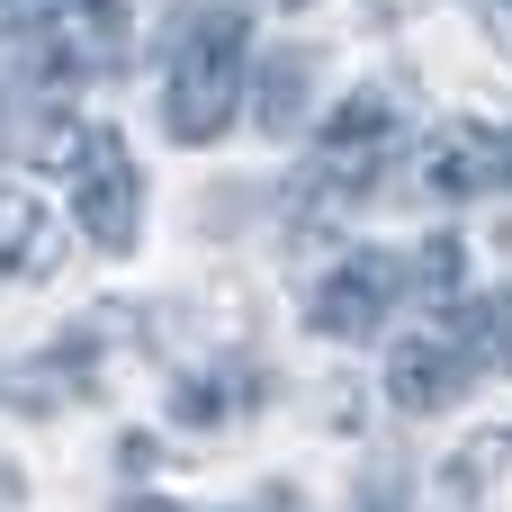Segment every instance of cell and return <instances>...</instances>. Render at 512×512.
Returning a JSON list of instances; mask_svg holds the SVG:
<instances>
[{"label":"cell","instance_id":"cell-1","mask_svg":"<svg viewBox=\"0 0 512 512\" xmlns=\"http://www.w3.org/2000/svg\"><path fill=\"white\" fill-rule=\"evenodd\" d=\"M171 81H162V126L171 144H216L243 117V81H252V18L243 9H189L171 18Z\"/></svg>","mask_w":512,"mask_h":512},{"label":"cell","instance_id":"cell-2","mask_svg":"<svg viewBox=\"0 0 512 512\" xmlns=\"http://www.w3.org/2000/svg\"><path fill=\"white\" fill-rule=\"evenodd\" d=\"M126 36H135L126 0H45L9 54L27 63V81H99L126 63Z\"/></svg>","mask_w":512,"mask_h":512},{"label":"cell","instance_id":"cell-3","mask_svg":"<svg viewBox=\"0 0 512 512\" xmlns=\"http://www.w3.org/2000/svg\"><path fill=\"white\" fill-rule=\"evenodd\" d=\"M72 216H81V234L99 252H135V234H144V171L117 144V126L81 135V153H72Z\"/></svg>","mask_w":512,"mask_h":512},{"label":"cell","instance_id":"cell-4","mask_svg":"<svg viewBox=\"0 0 512 512\" xmlns=\"http://www.w3.org/2000/svg\"><path fill=\"white\" fill-rule=\"evenodd\" d=\"M396 135H405V108L387 90H351L333 117H324V162H315V189L333 180V198H360L378 189V171L396 162Z\"/></svg>","mask_w":512,"mask_h":512},{"label":"cell","instance_id":"cell-5","mask_svg":"<svg viewBox=\"0 0 512 512\" xmlns=\"http://www.w3.org/2000/svg\"><path fill=\"white\" fill-rule=\"evenodd\" d=\"M405 297V252H351L315 279V333L333 342H369Z\"/></svg>","mask_w":512,"mask_h":512},{"label":"cell","instance_id":"cell-6","mask_svg":"<svg viewBox=\"0 0 512 512\" xmlns=\"http://www.w3.org/2000/svg\"><path fill=\"white\" fill-rule=\"evenodd\" d=\"M468 351L450 342V324H414L396 351H387V396H396V414H441L450 396H468Z\"/></svg>","mask_w":512,"mask_h":512},{"label":"cell","instance_id":"cell-7","mask_svg":"<svg viewBox=\"0 0 512 512\" xmlns=\"http://www.w3.org/2000/svg\"><path fill=\"white\" fill-rule=\"evenodd\" d=\"M414 180L432 198H486V189H504V126H441L414 153Z\"/></svg>","mask_w":512,"mask_h":512},{"label":"cell","instance_id":"cell-8","mask_svg":"<svg viewBox=\"0 0 512 512\" xmlns=\"http://www.w3.org/2000/svg\"><path fill=\"white\" fill-rule=\"evenodd\" d=\"M54 261H63L54 207H45L27 180H0V270H9V279H45Z\"/></svg>","mask_w":512,"mask_h":512},{"label":"cell","instance_id":"cell-9","mask_svg":"<svg viewBox=\"0 0 512 512\" xmlns=\"http://www.w3.org/2000/svg\"><path fill=\"white\" fill-rule=\"evenodd\" d=\"M243 405H261V378H252V369H189V378L171 387V423H189V432H216V423H234Z\"/></svg>","mask_w":512,"mask_h":512},{"label":"cell","instance_id":"cell-10","mask_svg":"<svg viewBox=\"0 0 512 512\" xmlns=\"http://www.w3.org/2000/svg\"><path fill=\"white\" fill-rule=\"evenodd\" d=\"M306 54L297 45H279V54H261L252 63V117H261V135H297L306 126Z\"/></svg>","mask_w":512,"mask_h":512},{"label":"cell","instance_id":"cell-11","mask_svg":"<svg viewBox=\"0 0 512 512\" xmlns=\"http://www.w3.org/2000/svg\"><path fill=\"white\" fill-rule=\"evenodd\" d=\"M405 288L450 306V297L468 288V243H459V234H432V243H414V252H405Z\"/></svg>","mask_w":512,"mask_h":512},{"label":"cell","instance_id":"cell-12","mask_svg":"<svg viewBox=\"0 0 512 512\" xmlns=\"http://www.w3.org/2000/svg\"><path fill=\"white\" fill-rule=\"evenodd\" d=\"M504 459H512V432H477V441H468V450L450 459V477H441V486H450L459 504H477V495H486V486L504 477Z\"/></svg>","mask_w":512,"mask_h":512},{"label":"cell","instance_id":"cell-13","mask_svg":"<svg viewBox=\"0 0 512 512\" xmlns=\"http://www.w3.org/2000/svg\"><path fill=\"white\" fill-rule=\"evenodd\" d=\"M360 512H405V477H369L360 486Z\"/></svg>","mask_w":512,"mask_h":512},{"label":"cell","instance_id":"cell-14","mask_svg":"<svg viewBox=\"0 0 512 512\" xmlns=\"http://www.w3.org/2000/svg\"><path fill=\"white\" fill-rule=\"evenodd\" d=\"M36 9H45V0H0V45H18V36L36 27Z\"/></svg>","mask_w":512,"mask_h":512},{"label":"cell","instance_id":"cell-15","mask_svg":"<svg viewBox=\"0 0 512 512\" xmlns=\"http://www.w3.org/2000/svg\"><path fill=\"white\" fill-rule=\"evenodd\" d=\"M495 36H504V54H512V0H495Z\"/></svg>","mask_w":512,"mask_h":512},{"label":"cell","instance_id":"cell-16","mask_svg":"<svg viewBox=\"0 0 512 512\" xmlns=\"http://www.w3.org/2000/svg\"><path fill=\"white\" fill-rule=\"evenodd\" d=\"M504 189H512V126H504Z\"/></svg>","mask_w":512,"mask_h":512},{"label":"cell","instance_id":"cell-17","mask_svg":"<svg viewBox=\"0 0 512 512\" xmlns=\"http://www.w3.org/2000/svg\"><path fill=\"white\" fill-rule=\"evenodd\" d=\"M126 512H180V504H126Z\"/></svg>","mask_w":512,"mask_h":512},{"label":"cell","instance_id":"cell-18","mask_svg":"<svg viewBox=\"0 0 512 512\" xmlns=\"http://www.w3.org/2000/svg\"><path fill=\"white\" fill-rule=\"evenodd\" d=\"M279 9H306V0H279Z\"/></svg>","mask_w":512,"mask_h":512}]
</instances>
